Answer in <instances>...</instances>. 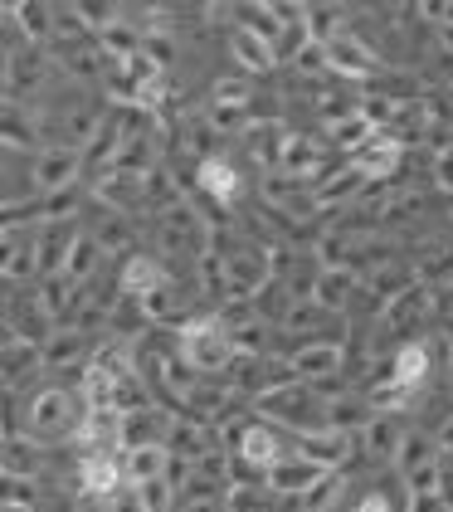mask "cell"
I'll use <instances>...</instances> for the list:
<instances>
[{"label":"cell","mask_w":453,"mask_h":512,"mask_svg":"<svg viewBox=\"0 0 453 512\" xmlns=\"http://www.w3.org/2000/svg\"><path fill=\"white\" fill-rule=\"evenodd\" d=\"M229 356H234V337H229L225 327L215 322V317H195L181 327V366H190L195 376H215V371H225Z\"/></svg>","instance_id":"1"},{"label":"cell","mask_w":453,"mask_h":512,"mask_svg":"<svg viewBox=\"0 0 453 512\" xmlns=\"http://www.w3.org/2000/svg\"><path fill=\"white\" fill-rule=\"evenodd\" d=\"M78 176H83V152H78V147H59V142H49V147L35 157V171H30V181H35L39 196L74 191Z\"/></svg>","instance_id":"2"},{"label":"cell","mask_w":453,"mask_h":512,"mask_svg":"<svg viewBox=\"0 0 453 512\" xmlns=\"http://www.w3.org/2000/svg\"><path fill=\"white\" fill-rule=\"evenodd\" d=\"M322 49H327V74H337V79H376L385 69V59L351 30H341L337 40H327Z\"/></svg>","instance_id":"3"},{"label":"cell","mask_w":453,"mask_h":512,"mask_svg":"<svg viewBox=\"0 0 453 512\" xmlns=\"http://www.w3.org/2000/svg\"><path fill=\"white\" fill-rule=\"evenodd\" d=\"M44 79H49V59L39 44H15L5 54V98H30Z\"/></svg>","instance_id":"4"},{"label":"cell","mask_w":453,"mask_h":512,"mask_svg":"<svg viewBox=\"0 0 453 512\" xmlns=\"http://www.w3.org/2000/svg\"><path fill=\"white\" fill-rule=\"evenodd\" d=\"M220 283H225L229 298H249L268 283V259L254 249H234L225 264H220Z\"/></svg>","instance_id":"5"},{"label":"cell","mask_w":453,"mask_h":512,"mask_svg":"<svg viewBox=\"0 0 453 512\" xmlns=\"http://www.w3.org/2000/svg\"><path fill=\"white\" fill-rule=\"evenodd\" d=\"M293 449H298V459H307V464L337 473V464L346 459V449H351V439H346V430H332V425L327 430H298Z\"/></svg>","instance_id":"6"},{"label":"cell","mask_w":453,"mask_h":512,"mask_svg":"<svg viewBox=\"0 0 453 512\" xmlns=\"http://www.w3.org/2000/svg\"><path fill=\"white\" fill-rule=\"evenodd\" d=\"M341 366V342H307L298 352L288 356V376L293 381H322V376H337Z\"/></svg>","instance_id":"7"},{"label":"cell","mask_w":453,"mask_h":512,"mask_svg":"<svg viewBox=\"0 0 453 512\" xmlns=\"http://www.w3.org/2000/svg\"><path fill=\"white\" fill-rule=\"evenodd\" d=\"M259 410L288 420V425H298V430H312V395L298 391V381H283V386L264 391L259 395Z\"/></svg>","instance_id":"8"},{"label":"cell","mask_w":453,"mask_h":512,"mask_svg":"<svg viewBox=\"0 0 453 512\" xmlns=\"http://www.w3.org/2000/svg\"><path fill=\"white\" fill-rule=\"evenodd\" d=\"M74 400L64 391H39L35 395V405H30V430L44 439V434H64V430H74Z\"/></svg>","instance_id":"9"},{"label":"cell","mask_w":453,"mask_h":512,"mask_svg":"<svg viewBox=\"0 0 453 512\" xmlns=\"http://www.w3.org/2000/svg\"><path fill=\"white\" fill-rule=\"evenodd\" d=\"M195 181H200V191H205V196L220 200V205H234V200H239V191H244L239 171H234L225 157H200V166H195Z\"/></svg>","instance_id":"10"},{"label":"cell","mask_w":453,"mask_h":512,"mask_svg":"<svg viewBox=\"0 0 453 512\" xmlns=\"http://www.w3.org/2000/svg\"><path fill=\"white\" fill-rule=\"evenodd\" d=\"M0 142L5 147H35L39 142V122L20 98H0Z\"/></svg>","instance_id":"11"},{"label":"cell","mask_w":453,"mask_h":512,"mask_svg":"<svg viewBox=\"0 0 453 512\" xmlns=\"http://www.w3.org/2000/svg\"><path fill=\"white\" fill-rule=\"evenodd\" d=\"M322 473H327V469L307 464V459H298V454H283V459H278L264 478H268V488H273V493H307Z\"/></svg>","instance_id":"12"},{"label":"cell","mask_w":453,"mask_h":512,"mask_svg":"<svg viewBox=\"0 0 453 512\" xmlns=\"http://www.w3.org/2000/svg\"><path fill=\"white\" fill-rule=\"evenodd\" d=\"M166 464H171V449L166 444H137L122 459V478L137 488V483H151V478H166Z\"/></svg>","instance_id":"13"},{"label":"cell","mask_w":453,"mask_h":512,"mask_svg":"<svg viewBox=\"0 0 453 512\" xmlns=\"http://www.w3.org/2000/svg\"><path fill=\"white\" fill-rule=\"evenodd\" d=\"M239 459H244L254 473H268L278 459H283V444L273 439L268 425H249V430L239 434Z\"/></svg>","instance_id":"14"},{"label":"cell","mask_w":453,"mask_h":512,"mask_svg":"<svg viewBox=\"0 0 453 512\" xmlns=\"http://www.w3.org/2000/svg\"><path fill=\"white\" fill-rule=\"evenodd\" d=\"M424 381H429V347H405V352L390 361V386H400V391L415 400L424 391Z\"/></svg>","instance_id":"15"},{"label":"cell","mask_w":453,"mask_h":512,"mask_svg":"<svg viewBox=\"0 0 453 512\" xmlns=\"http://www.w3.org/2000/svg\"><path fill=\"white\" fill-rule=\"evenodd\" d=\"M244 137H249V152H254V161L264 166V171H278V157H283V142H288V132H283V122H249L244 127Z\"/></svg>","instance_id":"16"},{"label":"cell","mask_w":453,"mask_h":512,"mask_svg":"<svg viewBox=\"0 0 453 512\" xmlns=\"http://www.w3.org/2000/svg\"><path fill=\"white\" fill-rule=\"evenodd\" d=\"M302 30H307V40H312V44L337 40L341 30H346L341 5H337V0H307V5H302Z\"/></svg>","instance_id":"17"},{"label":"cell","mask_w":453,"mask_h":512,"mask_svg":"<svg viewBox=\"0 0 453 512\" xmlns=\"http://www.w3.org/2000/svg\"><path fill=\"white\" fill-rule=\"evenodd\" d=\"M366 191V171L351 161V166H341L337 176H327V181H312V205H337V200H351Z\"/></svg>","instance_id":"18"},{"label":"cell","mask_w":453,"mask_h":512,"mask_svg":"<svg viewBox=\"0 0 453 512\" xmlns=\"http://www.w3.org/2000/svg\"><path fill=\"white\" fill-rule=\"evenodd\" d=\"M351 288H356V274H351V269H322V274L312 278L307 298H312L322 313H332V308L346 303V293H351Z\"/></svg>","instance_id":"19"},{"label":"cell","mask_w":453,"mask_h":512,"mask_svg":"<svg viewBox=\"0 0 453 512\" xmlns=\"http://www.w3.org/2000/svg\"><path fill=\"white\" fill-rule=\"evenodd\" d=\"M98 49H103V59H113V64L142 54V25H127V20L103 25V30H98Z\"/></svg>","instance_id":"20"},{"label":"cell","mask_w":453,"mask_h":512,"mask_svg":"<svg viewBox=\"0 0 453 512\" xmlns=\"http://www.w3.org/2000/svg\"><path fill=\"white\" fill-rule=\"evenodd\" d=\"M229 54L239 59L244 74H268V69H278V64H273V49H268L259 35H249V30H234V35H229Z\"/></svg>","instance_id":"21"},{"label":"cell","mask_w":453,"mask_h":512,"mask_svg":"<svg viewBox=\"0 0 453 512\" xmlns=\"http://www.w3.org/2000/svg\"><path fill=\"white\" fill-rule=\"evenodd\" d=\"M10 20H15V30H20L25 44H49V35H54V10L44 0H25Z\"/></svg>","instance_id":"22"},{"label":"cell","mask_w":453,"mask_h":512,"mask_svg":"<svg viewBox=\"0 0 453 512\" xmlns=\"http://www.w3.org/2000/svg\"><path fill=\"white\" fill-rule=\"evenodd\" d=\"M161 283H166V269L156 259H147V254H132L127 259V269H122V293L127 298H147L151 288H161Z\"/></svg>","instance_id":"23"},{"label":"cell","mask_w":453,"mask_h":512,"mask_svg":"<svg viewBox=\"0 0 453 512\" xmlns=\"http://www.w3.org/2000/svg\"><path fill=\"white\" fill-rule=\"evenodd\" d=\"M30 269H35V239L0 230V274L20 278V274H30Z\"/></svg>","instance_id":"24"},{"label":"cell","mask_w":453,"mask_h":512,"mask_svg":"<svg viewBox=\"0 0 453 512\" xmlns=\"http://www.w3.org/2000/svg\"><path fill=\"white\" fill-rule=\"evenodd\" d=\"M98 254H103V249H98V244H93V235H74V244H69V254H64V269H59V278H64V283H83V278L93 274V269H98Z\"/></svg>","instance_id":"25"},{"label":"cell","mask_w":453,"mask_h":512,"mask_svg":"<svg viewBox=\"0 0 453 512\" xmlns=\"http://www.w3.org/2000/svg\"><path fill=\"white\" fill-rule=\"evenodd\" d=\"M371 137H376V132L366 127V118H361V113H351V118H341V122H332V127H327V142H332L337 152H361Z\"/></svg>","instance_id":"26"},{"label":"cell","mask_w":453,"mask_h":512,"mask_svg":"<svg viewBox=\"0 0 453 512\" xmlns=\"http://www.w3.org/2000/svg\"><path fill=\"white\" fill-rule=\"evenodd\" d=\"M400 420L395 415H371V425H366V444H371V454L380 459H395V449H400Z\"/></svg>","instance_id":"27"},{"label":"cell","mask_w":453,"mask_h":512,"mask_svg":"<svg viewBox=\"0 0 453 512\" xmlns=\"http://www.w3.org/2000/svg\"><path fill=\"white\" fill-rule=\"evenodd\" d=\"M122 10V0H74V20L83 25V30H103V25H113V20H122L117 15Z\"/></svg>","instance_id":"28"},{"label":"cell","mask_w":453,"mask_h":512,"mask_svg":"<svg viewBox=\"0 0 453 512\" xmlns=\"http://www.w3.org/2000/svg\"><path fill=\"white\" fill-rule=\"evenodd\" d=\"M205 122H210L220 137H225V132H244V127L254 122V108H249V103H210Z\"/></svg>","instance_id":"29"},{"label":"cell","mask_w":453,"mask_h":512,"mask_svg":"<svg viewBox=\"0 0 453 512\" xmlns=\"http://www.w3.org/2000/svg\"><path fill=\"white\" fill-rule=\"evenodd\" d=\"M395 459H400V469H405V473L419 469V464H434V439H429L424 430L400 434V449H395Z\"/></svg>","instance_id":"30"},{"label":"cell","mask_w":453,"mask_h":512,"mask_svg":"<svg viewBox=\"0 0 453 512\" xmlns=\"http://www.w3.org/2000/svg\"><path fill=\"white\" fill-rule=\"evenodd\" d=\"M142 54H147L151 64L166 74L171 69V59H176V40H171V30L166 25H156V30H142Z\"/></svg>","instance_id":"31"},{"label":"cell","mask_w":453,"mask_h":512,"mask_svg":"<svg viewBox=\"0 0 453 512\" xmlns=\"http://www.w3.org/2000/svg\"><path fill=\"white\" fill-rule=\"evenodd\" d=\"M210 103H254V83H249V74L215 79V88H210Z\"/></svg>","instance_id":"32"},{"label":"cell","mask_w":453,"mask_h":512,"mask_svg":"<svg viewBox=\"0 0 453 512\" xmlns=\"http://www.w3.org/2000/svg\"><path fill=\"white\" fill-rule=\"evenodd\" d=\"M127 239H132V230H127V215H108V220H103V230L93 235V244H98L103 254H117V249H127Z\"/></svg>","instance_id":"33"},{"label":"cell","mask_w":453,"mask_h":512,"mask_svg":"<svg viewBox=\"0 0 453 512\" xmlns=\"http://www.w3.org/2000/svg\"><path fill=\"white\" fill-rule=\"evenodd\" d=\"M293 69H298V79H322V74H327V49L307 40L298 54H293Z\"/></svg>","instance_id":"34"},{"label":"cell","mask_w":453,"mask_h":512,"mask_svg":"<svg viewBox=\"0 0 453 512\" xmlns=\"http://www.w3.org/2000/svg\"><path fill=\"white\" fill-rule=\"evenodd\" d=\"M302 44H307L302 20H298V25H283V30H278V40H273V64H293V54H298Z\"/></svg>","instance_id":"35"},{"label":"cell","mask_w":453,"mask_h":512,"mask_svg":"<svg viewBox=\"0 0 453 512\" xmlns=\"http://www.w3.org/2000/svg\"><path fill=\"white\" fill-rule=\"evenodd\" d=\"M78 352H83V337H78V332H59V337H49L44 361H49V366H59V361H74Z\"/></svg>","instance_id":"36"},{"label":"cell","mask_w":453,"mask_h":512,"mask_svg":"<svg viewBox=\"0 0 453 512\" xmlns=\"http://www.w3.org/2000/svg\"><path fill=\"white\" fill-rule=\"evenodd\" d=\"M322 317H327V313H322L312 298H302V303H293V308H288V327H293V332H312Z\"/></svg>","instance_id":"37"},{"label":"cell","mask_w":453,"mask_h":512,"mask_svg":"<svg viewBox=\"0 0 453 512\" xmlns=\"http://www.w3.org/2000/svg\"><path fill=\"white\" fill-rule=\"evenodd\" d=\"M410 5H415L419 20H424V25H434V30H439V25H444V15H449V0H410Z\"/></svg>","instance_id":"38"},{"label":"cell","mask_w":453,"mask_h":512,"mask_svg":"<svg viewBox=\"0 0 453 512\" xmlns=\"http://www.w3.org/2000/svg\"><path fill=\"white\" fill-rule=\"evenodd\" d=\"M351 512H395V508H390V498H385V493H366Z\"/></svg>","instance_id":"39"},{"label":"cell","mask_w":453,"mask_h":512,"mask_svg":"<svg viewBox=\"0 0 453 512\" xmlns=\"http://www.w3.org/2000/svg\"><path fill=\"white\" fill-rule=\"evenodd\" d=\"M434 176H439V186H453V147H449V152H439V161H434Z\"/></svg>","instance_id":"40"},{"label":"cell","mask_w":453,"mask_h":512,"mask_svg":"<svg viewBox=\"0 0 453 512\" xmlns=\"http://www.w3.org/2000/svg\"><path fill=\"white\" fill-rule=\"evenodd\" d=\"M20 5H25V0H0V15H15Z\"/></svg>","instance_id":"41"},{"label":"cell","mask_w":453,"mask_h":512,"mask_svg":"<svg viewBox=\"0 0 453 512\" xmlns=\"http://www.w3.org/2000/svg\"><path fill=\"white\" fill-rule=\"evenodd\" d=\"M83 512H113V508H108V498H93V503H88Z\"/></svg>","instance_id":"42"},{"label":"cell","mask_w":453,"mask_h":512,"mask_svg":"<svg viewBox=\"0 0 453 512\" xmlns=\"http://www.w3.org/2000/svg\"><path fill=\"white\" fill-rule=\"evenodd\" d=\"M449 103H453V98H449Z\"/></svg>","instance_id":"43"}]
</instances>
